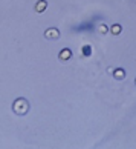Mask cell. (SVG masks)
<instances>
[{
  "instance_id": "8992f818",
  "label": "cell",
  "mask_w": 136,
  "mask_h": 149,
  "mask_svg": "<svg viewBox=\"0 0 136 149\" xmlns=\"http://www.w3.org/2000/svg\"><path fill=\"white\" fill-rule=\"evenodd\" d=\"M83 56H86V57L92 56V46L90 45H84L83 46Z\"/></svg>"
},
{
  "instance_id": "7a4b0ae2",
  "label": "cell",
  "mask_w": 136,
  "mask_h": 149,
  "mask_svg": "<svg viewBox=\"0 0 136 149\" xmlns=\"http://www.w3.org/2000/svg\"><path fill=\"white\" fill-rule=\"evenodd\" d=\"M45 37L49 38V40H54V38L57 40V38L60 37V31L55 29V28H49V29L45 31Z\"/></svg>"
},
{
  "instance_id": "6da1fadb",
  "label": "cell",
  "mask_w": 136,
  "mask_h": 149,
  "mask_svg": "<svg viewBox=\"0 0 136 149\" xmlns=\"http://www.w3.org/2000/svg\"><path fill=\"white\" fill-rule=\"evenodd\" d=\"M12 109H14V112H15V114H19V115H25L26 112L29 111V103H28V100H26V98L20 97V98H17V100L14 102Z\"/></svg>"
},
{
  "instance_id": "5b68a950",
  "label": "cell",
  "mask_w": 136,
  "mask_h": 149,
  "mask_svg": "<svg viewBox=\"0 0 136 149\" xmlns=\"http://www.w3.org/2000/svg\"><path fill=\"white\" fill-rule=\"evenodd\" d=\"M110 31H112V34H113V36H118V34H121L122 28H121V25H118V23H116V25H113V26H112V29H110Z\"/></svg>"
},
{
  "instance_id": "3957f363",
  "label": "cell",
  "mask_w": 136,
  "mask_h": 149,
  "mask_svg": "<svg viewBox=\"0 0 136 149\" xmlns=\"http://www.w3.org/2000/svg\"><path fill=\"white\" fill-rule=\"evenodd\" d=\"M47 8V2L46 0H38V2H37V5H35V11L37 13H43V11H45Z\"/></svg>"
},
{
  "instance_id": "52a82bcc",
  "label": "cell",
  "mask_w": 136,
  "mask_h": 149,
  "mask_svg": "<svg viewBox=\"0 0 136 149\" xmlns=\"http://www.w3.org/2000/svg\"><path fill=\"white\" fill-rule=\"evenodd\" d=\"M115 77L118 80H122L124 77H126V72H124V69H121V68H118L116 71H115Z\"/></svg>"
},
{
  "instance_id": "ba28073f",
  "label": "cell",
  "mask_w": 136,
  "mask_h": 149,
  "mask_svg": "<svg viewBox=\"0 0 136 149\" xmlns=\"http://www.w3.org/2000/svg\"><path fill=\"white\" fill-rule=\"evenodd\" d=\"M100 32H101V34H106V32H107V26L106 25H101L100 26Z\"/></svg>"
},
{
  "instance_id": "277c9868",
  "label": "cell",
  "mask_w": 136,
  "mask_h": 149,
  "mask_svg": "<svg viewBox=\"0 0 136 149\" xmlns=\"http://www.w3.org/2000/svg\"><path fill=\"white\" fill-rule=\"evenodd\" d=\"M60 60H69L70 57H72V51L70 49H67V48H64V49H61V52H60Z\"/></svg>"
}]
</instances>
